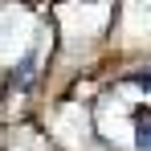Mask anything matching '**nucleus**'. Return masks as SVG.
I'll use <instances>...</instances> for the list:
<instances>
[{
	"label": "nucleus",
	"instance_id": "obj_1",
	"mask_svg": "<svg viewBox=\"0 0 151 151\" xmlns=\"http://www.w3.org/2000/svg\"><path fill=\"white\" fill-rule=\"evenodd\" d=\"M135 147L151 151V110H147V106L135 110Z\"/></svg>",
	"mask_w": 151,
	"mask_h": 151
},
{
	"label": "nucleus",
	"instance_id": "obj_2",
	"mask_svg": "<svg viewBox=\"0 0 151 151\" xmlns=\"http://www.w3.org/2000/svg\"><path fill=\"white\" fill-rule=\"evenodd\" d=\"M139 82H143V86H151V74H139Z\"/></svg>",
	"mask_w": 151,
	"mask_h": 151
}]
</instances>
